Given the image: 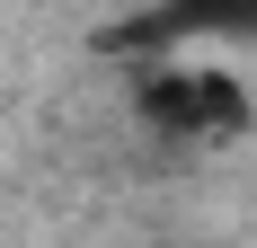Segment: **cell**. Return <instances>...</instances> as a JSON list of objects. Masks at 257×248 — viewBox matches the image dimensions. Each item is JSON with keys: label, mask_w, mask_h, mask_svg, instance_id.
<instances>
[{"label": "cell", "mask_w": 257, "mask_h": 248, "mask_svg": "<svg viewBox=\"0 0 257 248\" xmlns=\"http://www.w3.org/2000/svg\"><path fill=\"white\" fill-rule=\"evenodd\" d=\"M133 106H142V124L169 133V142H239L257 124L248 80L222 71V62H160V71L133 89Z\"/></svg>", "instance_id": "1"}, {"label": "cell", "mask_w": 257, "mask_h": 248, "mask_svg": "<svg viewBox=\"0 0 257 248\" xmlns=\"http://www.w3.org/2000/svg\"><path fill=\"white\" fill-rule=\"evenodd\" d=\"M115 45H257V0H151Z\"/></svg>", "instance_id": "2"}]
</instances>
